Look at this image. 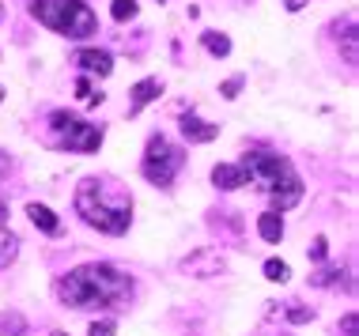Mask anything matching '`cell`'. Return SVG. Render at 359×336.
I'll return each instance as SVG.
<instances>
[{"label":"cell","instance_id":"cell-21","mask_svg":"<svg viewBox=\"0 0 359 336\" xmlns=\"http://www.w3.org/2000/svg\"><path fill=\"white\" fill-rule=\"evenodd\" d=\"M344 61L356 64V27L352 23H348V31H344Z\"/></svg>","mask_w":359,"mask_h":336},{"label":"cell","instance_id":"cell-10","mask_svg":"<svg viewBox=\"0 0 359 336\" xmlns=\"http://www.w3.org/2000/svg\"><path fill=\"white\" fill-rule=\"evenodd\" d=\"M72 64H80L84 72H95V76H110L114 72V57L106 50H76L72 53Z\"/></svg>","mask_w":359,"mask_h":336},{"label":"cell","instance_id":"cell-26","mask_svg":"<svg viewBox=\"0 0 359 336\" xmlns=\"http://www.w3.org/2000/svg\"><path fill=\"white\" fill-rule=\"evenodd\" d=\"M76 95H80V98H91V80H87V76L76 80Z\"/></svg>","mask_w":359,"mask_h":336},{"label":"cell","instance_id":"cell-3","mask_svg":"<svg viewBox=\"0 0 359 336\" xmlns=\"http://www.w3.org/2000/svg\"><path fill=\"white\" fill-rule=\"evenodd\" d=\"M76 216L87 227L103 231V235H125L133 223V200L106 178H84L76 185Z\"/></svg>","mask_w":359,"mask_h":336},{"label":"cell","instance_id":"cell-5","mask_svg":"<svg viewBox=\"0 0 359 336\" xmlns=\"http://www.w3.org/2000/svg\"><path fill=\"white\" fill-rule=\"evenodd\" d=\"M45 144L50 147H61V152H80V155H91L103 147V129L91 125V121L68 114V110H53L45 117Z\"/></svg>","mask_w":359,"mask_h":336},{"label":"cell","instance_id":"cell-7","mask_svg":"<svg viewBox=\"0 0 359 336\" xmlns=\"http://www.w3.org/2000/svg\"><path fill=\"white\" fill-rule=\"evenodd\" d=\"M227 268V261L219 257V249H197V254H189L186 261H182V272L193 276V279H212V276H219Z\"/></svg>","mask_w":359,"mask_h":336},{"label":"cell","instance_id":"cell-20","mask_svg":"<svg viewBox=\"0 0 359 336\" xmlns=\"http://www.w3.org/2000/svg\"><path fill=\"white\" fill-rule=\"evenodd\" d=\"M242 76H231V80H224V83H219V95H224V98H235L238 95V91H242Z\"/></svg>","mask_w":359,"mask_h":336},{"label":"cell","instance_id":"cell-14","mask_svg":"<svg viewBox=\"0 0 359 336\" xmlns=\"http://www.w3.org/2000/svg\"><path fill=\"white\" fill-rule=\"evenodd\" d=\"M200 45H205L212 57H227V53H231V38L219 34V31H205V34H200Z\"/></svg>","mask_w":359,"mask_h":336},{"label":"cell","instance_id":"cell-11","mask_svg":"<svg viewBox=\"0 0 359 336\" xmlns=\"http://www.w3.org/2000/svg\"><path fill=\"white\" fill-rule=\"evenodd\" d=\"M27 216H31V223L42 231V235H50V238L61 235V219H57V212H53V208H45V204H38V200H31V204H27Z\"/></svg>","mask_w":359,"mask_h":336},{"label":"cell","instance_id":"cell-23","mask_svg":"<svg viewBox=\"0 0 359 336\" xmlns=\"http://www.w3.org/2000/svg\"><path fill=\"white\" fill-rule=\"evenodd\" d=\"M325 257H329V242L318 235V238H314V246H310V261H325Z\"/></svg>","mask_w":359,"mask_h":336},{"label":"cell","instance_id":"cell-29","mask_svg":"<svg viewBox=\"0 0 359 336\" xmlns=\"http://www.w3.org/2000/svg\"><path fill=\"white\" fill-rule=\"evenodd\" d=\"M4 219H8V200L0 197V223H4Z\"/></svg>","mask_w":359,"mask_h":336},{"label":"cell","instance_id":"cell-25","mask_svg":"<svg viewBox=\"0 0 359 336\" xmlns=\"http://www.w3.org/2000/svg\"><path fill=\"white\" fill-rule=\"evenodd\" d=\"M91 336H114V321H95L91 325Z\"/></svg>","mask_w":359,"mask_h":336},{"label":"cell","instance_id":"cell-24","mask_svg":"<svg viewBox=\"0 0 359 336\" xmlns=\"http://www.w3.org/2000/svg\"><path fill=\"white\" fill-rule=\"evenodd\" d=\"M356 329H359V317H356V314H344V317H340V333H344V336H356Z\"/></svg>","mask_w":359,"mask_h":336},{"label":"cell","instance_id":"cell-28","mask_svg":"<svg viewBox=\"0 0 359 336\" xmlns=\"http://www.w3.org/2000/svg\"><path fill=\"white\" fill-rule=\"evenodd\" d=\"M284 8H288V12H302V8H307V0H284Z\"/></svg>","mask_w":359,"mask_h":336},{"label":"cell","instance_id":"cell-30","mask_svg":"<svg viewBox=\"0 0 359 336\" xmlns=\"http://www.w3.org/2000/svg\"><path fill=\"white\" fill-rule=\"evenodd\" d=\"M0 20H4V4H0Z\"/></svg>","mask_w":359,"mask_h":336},{"label":"cell","instance_id":"cell-27","mask_svg":"<svg viewBox=\"0 0 359 336\" xmlns=\"http://www.w3.org/2000/svg\"><path fill=\"white\" fill-rule=\"evenodd\" d=\"M8 170H12V159H8L4 152H0V182H4V178H8Z\"/></svg>","mask_w":359,"mask_h":336},{"label":"cell","instance_id":"cell-1","mask_svg":"<svg viewBox=\"0 0 359 336\" xmlns=\"http://www.w3.org/2000/svg\"><path fill=\"white\" fill-rule=\"evenodd\" d=\"M57 298L72 310H117L133 298V276L106 261L80 265L57 279Z\"/></svg>","mask_w":359,"mask_h":336},{"label":"cell","instance_id":"cell-9","mask_svg":"<svg viewBox=\"0 0 359 336\" xmlns=\"http://www.w3.org/2000/svg\"><path fill=\"white\" fill-rule=\"evenodd\" d=\"M163 95V80L159 76H148V80H140V83H133V91H129V114H140L148 102H155Z\"/></svg>","mask_w":359,"mask_h":336},{"label":"cell","instance_id":"cell-8","mask_svg":"<svg viewBox=\"0 0 359 336\" xmlns=\"http://www.w3.org/2000/svg\"><path fill=\"white\" fill-rule=\"evenodd\" d=\"M182 136H186L189 144H212V140L219 136V125H212V121L197 117L189 110V114H182Z\"/></svg>","mask_w":359,"mask_h":336},{"label":"cell","instance_id":"cell-32","mask_svg":"<svg viewBox=\"0 0 359 336\" xmlns=\"http://www.w3.org/2000/svg\"><path fill=\"white\" fill-rule=\"evenodd\" d=\"M50 336H64V333H50Z\"/></svg>","mask_w":359,"mask_h":336},{"label":"cell","instance_id":"cell-17","mask_svg":"<svg viewBox=\"0 0 359 336\" xmlns=\"http://www.w3.org/2000/svg\"><path fill=\"white\" fill-rule=\"evenodd\" d=\"M265 279H272V284H288L291 279V265L280 257H269L265 261Z\"/></svg>","mask_w":359,"mask_h":336},{"label":"cell","instance_id":"cell-16","mask_svg":"<svg viewBox=\"0 0 359 336\" xmlns=\"http://www.w3.org/2000/svg\"><path fill=\"white\" fill-rule=\"evenodd\" d=\"M23 333H27L23 314H15V310H4V314H0V336H23Z\"/></svg>","mask_w":359,"mask_h":336},{"label":"cell","instance_id":"cell-19","mask_svg":"<svg viewBox=\"0 0 359 336\" xmlns=\"http://www.w3.org/2000/svg\"><path fill=\"white\" fill-rule=\"evenodd\" d=\"M284 317H288L291 325H307V321H314V306H302V302H288V310H284Z\"/></svg>","mask_w":359,"mask_h":336},{"label":"cell","instance_id":"cell-12","mask_svg":"<svg viewBox=\"0 0 359 336\" xmlns=\"http://www.w3.org/2000/svg\"><path fill=\"white\" fill-rule=\"evenodd\" d=\"M212 185L224 189V193L242 189V170H238V163H216L212 166Z\"/></svg>","mask_w":359,"mask_h":336},{"label":"cell","instance_id":"cell-6","mask_svg":"<svg viewBox=\"0 0 359 336\" xmlns=\"http://www.w3.org/2000/svg\"><path fill=\"white\" fill-rule=\"evenodd\" d=\"M186 166V152H182L174 140H167L163 133L148 136V147H144V159H140V174L148 178L152 185H167L178 178V170Z\"/></svg>","mask_w":359,"mask_h":336},{"label":"cell","instance_id":"cell-2","mask_svg":"<svg viewBox=\"0 0 359 336\" xmlns=\"http://www.w3.org/2000/svg\"><path fill=\"white\" fill-rule=\"evenodd\" d=\"M238 170H242V185H254L257 193L272 197V204H276L272 212H288L302 200V178L284 155L246 152L242 159H238Z\"/></svg>","mask_w":359,"mask_h":336},{"label":"cell","instance_id":"cell-18","mask_svg":"<svg viewBox=\"0 0 359 336\" xmlns=\"http://www.w3.org/2000/svg\"><path fill=\"white\" fill-rule=\"evenodd\" d=\"M136 12H140V4H136V0H114V8H110L114 23H129V20H136Z\"/></svg>","mask_w":359,"mask_h":336},{"label":"cell","instance_id":"cell-15","mask_svg":"<svg viewBox=\"0 0 359 336\" xmlns=\"http://www.w3.org/2000/svg\"><path fill=\"white\" fill-rule=\"evenodd\" d=\"M15 257H20V238H15L8 227H0V268H8Z\"/></svg>","mask_w":359,"mask_h":336},{"label":"cell","instance_id":"cell-22","mask_svg":"<svg viewBox=\"0 0 359 336\" xmlns=\"http://www.w3.org/2000/svg\"><path fill=\"white\" fill-rule=\"evenodd\" d=\"M337 276H340V268H321V272L314 276V284H318V287H333Z\"/></svg>","mask_w":359,"mask_h":336},{"label":"cell","instance_id":"cell-31","mask_svg":"<svg viewBox=\"0 0 359 336\" xmlns=\"http://www.w3.org/2000/svg\"><path fill=\"white\" fill-rule=\"evenodd\" d=\"M0 102H4V87H0Z\"/></svg>","mask_w":359,"mask_h":336},{"label":"cell","instance_id":"cell-4","mask_svg":"<svg viewBox=\"0 0 359 336\" xmlns=\"http://www.w3.org/2000/svg\"><path fill=\"white\" fill-rule=\"evenodd\" d=\"M31 15L53 34L72 42H84L98 34V15L91 12L87 0H31Z\"/></svg>","mask_w":359,"mask_h":336},{"label":"cell","instance_id":"cell-13","mask_svg":"<svg viewBox=\"0 0 359 336\" xmlns=\"http://www.w3.org/2000/svg\"><path fill=\"white\" fill-rule=\"evenodd\" d=\"M257 235L265 242H280L284 238V216L280 212H265V216H257Z\"/></svg>","mask_w":359,"mask_h":336}]
</instances>
